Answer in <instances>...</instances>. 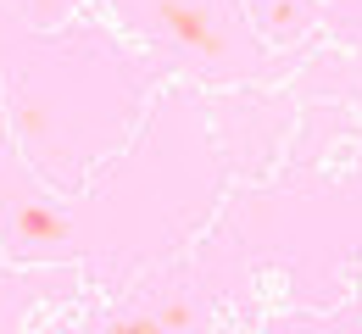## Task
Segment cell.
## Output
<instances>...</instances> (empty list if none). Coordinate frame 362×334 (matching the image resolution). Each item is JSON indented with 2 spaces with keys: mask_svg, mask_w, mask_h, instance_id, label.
Segmentation results:
<instances>
[{
  "mask_svg": "<svg viewBox=\"0 0 362 334\" xmlns=\"http://www.w3.org/2000/svg\"><path fill=\"white\" fill-rule=\"evenodd\" d=\"M156 17H162V28H168L184 50H195V56H223V40H218L212 17H206L195 0H156Z\"/></svg>",
  "mask_w": 362,
  "mask_h": 334,
  "instance_id": "obj_1",
  "label": "cell"
},
{
  "mask_svg": "<svg viewBox=\"0 0 362 334\" xmlns=\"http://www.w3.org/2000/svg\"><path fill=\"white\" fill-rule=\"evenodd\" d=\"M11 229H17V239H23V245H62V239H67V217H62L56 206L28 201V206H17Z\"/></svg>",
  "mask_w": 362,
  "mask_h": 334,
  "instance_id": "obj_2",
  "label": "cell"
},
{
  "mask_svg": "<svg viewBox=\"0 0 362 334\" xmlns=\"http://www.w3.org/2000/svg\"><path fill=\"white\" fill-rule=\"evenodd\" d=\"M156 323H162V329H189V323H195V312H189V306H162V312H156Z\"/></svg>",
  "mask_w": 362,
  "mask_h": 334,
  "instance_id": "obj_3",
  "label": "cell"
}]
</instances>
